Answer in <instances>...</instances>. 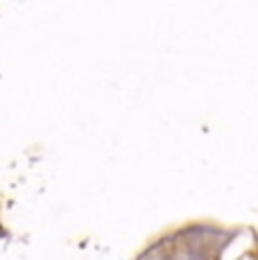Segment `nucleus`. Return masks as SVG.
<instances>
[]
</instances>
